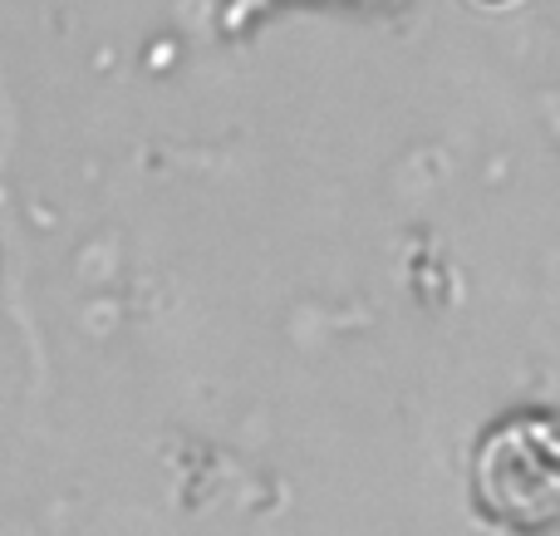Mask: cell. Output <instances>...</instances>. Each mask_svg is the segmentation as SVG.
Segmentation results:
<instances>
[{
  "label": "cell",
  "instance_id": "1",
  "mask_svg": "<svg viewBox=\"0 0 560 536\" xmlns=\"http://www.w3.org/2000/svg\"><path fill=\"white\" fill-rule=\"evenodd\" d=\"M477 498L506 527H556L560 522V419L512 413L482 439Z\"/></svg>",
  "mask_w": 560,
  "mask_h": 536
}]
</instances>
